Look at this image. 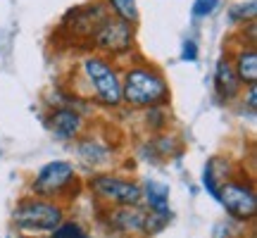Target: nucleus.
Masks as SVG:
<instances>
[{
	"instance_id": "nucleus-1",
	"label": "nucleus",
	"mask_w": 257,
	"mask_h": 238,
	"mask_svg": "<svg viewBox=\"0 0 257 238\" xmlns=\"http://www.w3.org/2000/svg\"><path fill=\"white\" fill-rule=\"evenodd\" d=\"M121 102L131 107H153L169 102V83L155 67L134 64L121 76Z\"/></svg>"
},
{
	"instance_id": "nucleus-2",
	"label": "nucleus",
	"mask_w": 257,
	"mask_h": 238,
	"mask_svg": "<svg viewBox=\"0 0 257 238\" xmlns=\"http://www.w3.org/2000/svg\"><path fill=\"white\" fill-rule=\"evenodd\" d=\"M64 219V210L48 198H24L12 212V224L24 233H50Z\"/></svg>"
},
{
	"instance_id": "nucleus-3",
	"label": "nucleus",
	"mask_w": 257,
	"mask_h": 238,
	"mask_svg": "<svg viewBox=\"0 0 257 238\" xmlns=\"http://www.w3.org/2000/svg\"><path fill=\"white\" fill-rule=\"evenodd\" d=\"M83 74L91 83L95 98L107 105V107H119L121 105V76L117 67L105 60V57L91 55L83 60Z\"/></svg>"
},
{
	"instance_id": "nucleus-4",
	"label": "nucleus",
	"mask_w": 257,
	"mask_h": 238,
	"mask_svg": "<svg viewBox=\"0 0 257 238\" xmlns=\"http://www.w3.org/2000/svg\"><path fill=\"white\" fill-rule=\"evenodd\" d=\"M134 27L136 24H128V22L114 17V15H107L93 29V46L98 50L110 53V55H126L134 46Z\"/></svg>"
},
{
	"instance_id": "nucleus-5",
	"label": "nucleus",
	"mask_w": 257,
	"mask_h": 238,
	"mask_svg": "<svg viewBox=\"0 0 257 238\" xmlns=\"http://www.w3.org/2000/svg\"><path fill=\"white\" fill-rule=\"evenodd\" d=\"M72 183H76V172L74 165L67 160H55V162H48L38 169L36 179L31 183V191L36 193L38 198H60L64 191L72 188Z\"/></svg>"
},
{
	"instance_id": "nucleus-6",
	"label": "nucleus",
	"mask_w": 257,
	"mask_h": 238,
	"mask_svg": "<svg viewBox=\"0 0 257 238\" xmlns=\"http://www.w3.org/2000/svg\"><path fill=\"white\" fill-rule=\"evenodd\" d=\"M217 200L224 205V210L229 212L236 221H252L257 214V198L252 186L238 181H224L219 188Z\"/></svg>"
},
{
	"instance_id": "nucleus-7",
	"label": "nucleus",
	"mask_w": 257,
	"mask_h": 238,
	"mask_svg": "<svg viewBox=\"0 0 257 238\" xmlns=\"http://www.w3.org/2000/svg\"><path fill=\"white\" fill-rule=\"evenodd\" d=\"M91 191L95 195H100L102 200L117 202V205H138L143 198L141 186L121 176L112 174H98L91 179Z\"/></svg>"
},
{
	"instance_id": "nucleus-8",
	"label": "nucleus",
	"mask_w": 257,
	"mask_h": 238,
	"mask_svg": "<svg viewBox=\"0 0 257 238\" xmlns=\"http://www.w3.org/2000/svg\"><path fill=\"white\" fill-rule=\"evenodd\" d=\"M148 219L150 210H141L138 205H117L110 212V226L126 236H148Z\"/></svg>"
},
{
	"instance_id": "nucleus-9",
	"label": "nucleus",
	"mask_w": 257,
	"mask_h": 238,
	"mask_svg": "<svg viewBox=\"0 0 257 238\" xmlns=\"http://www.w3.org/2000/svg\"><path fill=\"white\" fill-rule=\"evenodd\" d=\"M46 127L50 129V134H55L62 141H72L79 138L83 131V117L72 107H57L48 114Z\"/></svg>"
},
{
	"instance_id": "nucleus-10",
	"label": "nucleus",
	"mask_w": 257,
	"mask_h": 238,
	"mask_svg": "<svg viewBox=\"0 0 257 238\" xmlns=\"http://www.w3.org/2000/svg\"><path fill=\"white\" fill-rule=\"evenodd\" d=\"M240 86L243 83L238 81V76L233 72V64L226 57H221L217 62V67H214V91L219 95V100L224 102L236 100L240 95Z\"/></svg>"
},
{
	"instance_id": "nucleus-11",
	"label": "nucleus",
	"mask_w": 257,
	"mask_h": 238,
	"mask_svg": "<svg viewBox=\"0 0 257 238\" xmlns=\"http://www.w3.org/2000/svg\"><path fill=\"white\" fill-rule=\"evenodd\" d=\"M233 72L238 76V81L243 86H250V83L257 81V50L255 46H243L236 53V60H233Z\"/></svg>"
},
{
	"instance_id": "nucleus-12",
	"label": "nucleus",
	"mask_w": 257,
	"mask_h": 238,
	"mask_svg": "<svg viewBox=\"0 0 257 238\" xmlns=\"http://www.w3.org/2000/svg\"><path fill=\"white\" fill-rule=\"evenodd\" d=\"M141 191H143V195H146L150 212L169 214V186L157 183V181H148L146 188H141Z\"/></svg>"
},
{
	"instance_id": "nucleus-13",
	"label": "nucleus",
	"mask_w": 257,
	"mask_h": 238,
	"mask_svg": "<svg viewBox=\"0 0 257 238\" xmlns=\"http://www.w3.org/2000/svg\"><path fill=\"white\" fill-rule=\"evenodd\" d=\"M105 5L110 12H114V17L124 19L128 24H138V5L136 0H105Z\"/></svg>"
},
{
	"instance_id": "nucleus-14",
	"label": "nucleus",
	"mask_w": 257,
	"mask_h": 238,
	"mask_svg": "<svg viewBox=\"0 0 257 238\" xmlns=\"http://www.w3.org/2000/svg\"><path fill=\"white\" fill-rule=\"evenodd\" d=\"M221 183H224V176H221V174H219V169H217V160L212 157L210 162L205 165V172H202V186H205V191H207V193L212 195V198L217 200Z\"/></svg>"
},
{
	"instance_id": "nucleus-15",
	"label": "nucleus",
	"mask_w": 257,
	"mask_h": 238,
	"mask_svg": "<svg viewBox=\"0 0 257 238\" xmlns=\"http://www.w3.org/2000/svg\"><path fill=\"white\" fill-rule=\"evenodd\" d=\"M76 153H79V157L86 160L88 165H100L102 160H107V155H110L107 148L98 146V143H93V141H81L79 148H76Z\"/></svg>"
},
{
	"instance_id": "nucleus-16",
	"label": "nucleus",
	"mask_w": 257,
	"mask_h": 238,
	"mask_svg": "<svg viewBox=\"0 0 257 238\" xmlns=\"http://www.w3.org/2000/svg\"><path fill=\"white\" fill-rule=\"evenodd\" d=\"M50 238H88V233L83 231V226L79 221L62 219L55 229L50 231Z\"/></svg>"
},
{
	"instance_id": "nucleus-17",
	"label": "nucleus",
	"mask_w": 257,
	"mask_h": 238,
	"mask_svg": "<svg viewBox=\"0 0 257 238\" xmlns=\"http://www.w3.org/2000/svg\"><path fill=\"white\" fill-rule=\"evenodd\" d=\"M255 0H248V3H240V5H236V8H231V22H240V24H245V22H255Z\"/></svg>"
},
{
	"instance_id": "nucleus-18",
	"label": "nucleus",
	"mask_w": 257,
	"mask_h": 238,
	"mask_svg": "<svg viewBox=\"0 0 257 238\" xmlns=\"http://www.w3.org/2000/svg\"><path fill=\"white\" fill-rule=\"evenodd\" d=\"M217 8H219V0H193L191 12L195 19H205V17H210V15H214Z\"/></svg>"
},
{
	"instance_id": "nucleus-19",
	"label": "nucleus",
	"mask_w": 257,
	"mask_h": 238,
	"mask_svg": "<svg viewBox=\"0 0 257 238\" xmlns=\"http://www.w3.org/2000/svg\"><path fill=\"white\" fill-rule=\"evenodd\" d=\"M181 60L184 62H195L198 60V43L193 38L184 41V46H181Z\"/></svg>"
},
{
	"instance_id": "nucleus-20",
	"label": "nucleus",
	"mask_w": 257,
	"mask_h": 238,
	"mask_svg": "<svg viewBox=\"0 0 257 238\" xmlns=\"http://www.w3.org/2000/svg\"><path fill=\"white\" fill-rule=\"evenodd\" d=\"M248 107H250V112L257 110V88H255V83H250L248 86Z\"/></svg>"
}]
</instances>
